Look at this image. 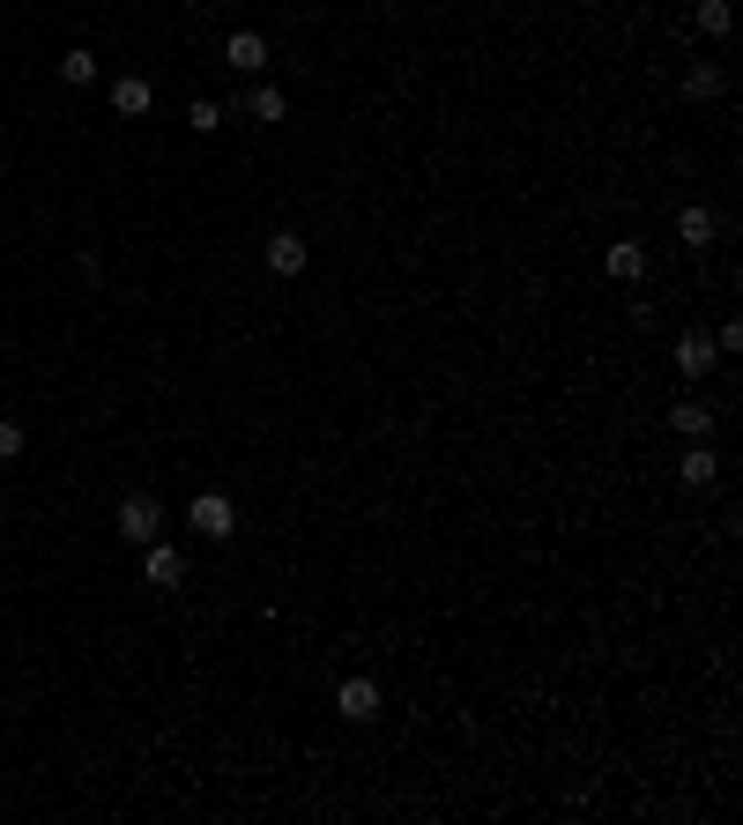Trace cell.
Segmentation results:
<instances>
[{
	"mask_svg": "<svg viewBox=\"0 0 743 825\" xmlns=\"http://www.w3.org/2000/svg\"><path fill=\"white\" fill-rule=\"evenodd\" d=\"M699 30H706V38H729V0H699Z\"/></svg>",
	"mask_w": 743,
	"mask_h": 825,
	"instance_id": "17",
	"label": "cell"
},
{
	"mask_svg": "<svg viewBox=\"0 0 743 825\" xmlns=\"http://www.w3.org/2000/svg\"><path fill=\"white\" fill-rule=\"evenodd\" d=\"M142 573H149V588H186V558H179L172 543H142Z\"/></svg>",
	"mask_w": 743,
	"mask_h": 825,
	"instance_id": "4",
	"label": "cell"
},
{
	"mask_svg": "<svg viewBox=\"0 0 743 825\" xmlns=\"http://www.w3.org/2000/svg\"><path fill=\"white\" fill-rule=\"evenodd\" d=\"M676 476H684V483H692V491H706V483H714V476H721L714 447H706V439H692V454H684V469H676Z\"/></svg>",
	"mask_w": 743,
	"mask_h": 825,
	"instance_id": "13",
	"label": "cell"
},
{
	"mask_svg": "<svg viewBox=\"0 0 743 825\" xmlns=\"http://www.w3.org/2000/svg\"><path fill=\"white\" fill-rule=\"evenodd\" d=\"M714 365H721L714 335H699V327H692V335H676V373L692 379V387H699V379H706V373H714Z\"/></svg>",
	"mask_w": 743,
	"mask_h": 825,
	"instance_id": "5",
	"label": "cell"
},
{
	"mask_svg": "<svg viewBox=\"0 0 743 825\" xmlns=\"http://www.w3.org/2000/svg\"><path fill=\"white\" fill-rule=\"evenodd\" d=\"M261 261H268V275H305V238H297V231H275L268 246H261Z\"/></svg>",
	"mask_w": 743,
	"mask_h": 825,
	"instance_id": "7",
	"label": "cell"
},
{
	"mask_svg": "<svg viewBox=\"0 0 743 825\" xmlns=\"http://www.w3.org/2000/svg\"><path fill=\"white\" fill-rule=\"evenodd\" d=\"M60 82H74V90H82V82H98V52H90V45L60 52Z\"/></svg>",
	"mask_w": 743,
	"mask_h": 825,
	"instance_id": "15",
	"label": "cell"
},
{
	"mask_svg": "<svg viewBox=\"0 0 743 825\" xmlns=\"http://www.w3.org/2000/svg\"><path fill=\"white\" fill-rule=\"evenodd\" d=\"M335 714L343 722H379V684L372 676H343L335 684Z\"/></svg>",
	"mask_w": 743,
	"mask_h": 825,
	"instance_id": "2",
	"label": "cell"
},
{
	"mask_svg": "<svg viewBox=\"0 0 743 825\" xmlns=\"http://www.w3.org/2000/svg\"><path fill=\"white\" fill-rule=\"evenodd\" d=\"M721 82H729V75H721V60H692V68H684V98L706 104V98H721Z\"/></svg>",
	"mask_w": 743,
	"mask_h": 825,
	"instance_id": "11",
	"label": "cell"
},
{
	"mask_svg": "<svg viewBox=\"0 0 743 825\" xmlns=\"http://www.w3.org/2000/svg\"><path fill=\"white\" fill-rule=\"evenodd\" d=\"M16 454H23V425H16V417H0V461H16Z\"/></svg>",
	"mask_w": 743,
	"mask_h": 825,
	"instance_id": "18",
	"label": "cell"
},
{
	"mask_svg": "<svg viewBox=\"0 0 743 825\" xmlns=\"http://www.w3.org/2000/svg\"><path fill=\"white\" fill-rule=\"evenodd\" d=\"M186 521H194V536H208V543H231V536H238V506L223 499V491H201V499L186 506Z\"/></svg>",
	"mask_w": 743,
	"mask_h": 825,
	"instance_id": "1",
	"label": "cell"
},
{
	"mask_svg": "<svg viewBox=\"0 0 743 825\" xmlns=\"http://www.w3.org/2000/svg\"><path fill=\"white\" fill-rule=\"evenodd\" d=\"M246 120H261V126L283 120V90H275V82H253L246 90Z\"/></svg>",
	"mask_w": 743,
	"mask_h": 825,
	"instance_id": "14",
	"label": "cell"
},
{
	"mask_svg": "<svg viewBox=\"0 0 743 825\" xmlns=\"http://www.w3.org/2000/svg\"><path fill=\"white\" fill-rule=\"evenodd\" d=\"M120 536H126V543H156V536H164V506L134 491V499L120 506Z\"/></svg>",
	"mask_w": 743,
	"mask_h": 825,
	"instance_id": "3",
	"label": "cell"
},
{
	"mask_svg": "<svg viewBox=\"0 0 743 825\" xmlns=\"http://www.w3.org/2000/svg\"><path fill=\"white\" fill-rule=\"evenodd\" d=\"M602 268L618 275V283H640V275H647V246H640V238H618V246L602 253Z\"/></svg>",
	"mask_w": 743,
	"mask_h": 825,
	"instance_id": "9",
	"label": "cell"
},
{
	"mask_svg": "<svg viewBox=\"0 0 743 825\" xmlns=\"http://www.w3.org/2000/svg\"><path fill=\"white\" fill-rule=\"evenodd\" d=\"M112 112H120V120H142V112H149V82L120 75V82H112Z\"/></svg>",
	"mask_w": 743,
	"mask_h": 825,
	"instance_id": "12",
	"label": "cell"
},
{
	"mask_svg": "<svg viewBox=\"0 0 743 825\" xmlns=\"http://www.w3.org/2000/svg\"><path fill=\"white\" fill-rule=\"evenodd\" d=\"M186 126H194V134H216V126H223V104H216V98H194V104H186Z\"/></svg>",
	"mask_w": 743,
	"mask_h": 825,
	"instance_id": "16",
	"label": "cell"
},
{
	"mask_svg": "<svg viewBox=\"0 0 743 825\" xmlns=\"http://www.w3.org/2000/svg\"><path fill=\"white\" fill-rule=\"evenodd\" d=\"M676 238H684V246L692 253H706L721 238V224H714V208H684V216H676Z\"/></svg>",
	"mask_w": 743,
	"mask_h": 825,
	"instance_id": "10",
	"label": "cell"
},
{
	"mask_svg": "<svg viewBox=\"0 0 743 825\" xmlns=\"http://www.w3.org/2000/svg\"><path fill=\"white\" fill-rule=\"evenodd\" d=\"M669 425L684 431V439H714V425H721V417H714V409H706L699 395H684L676 409H669Z\"/></svg>",
	"mask_w": 743,
	"mask_h": 825,
	"instance_id": "8",
	"label": "cell"
},
{
	"mask_svg": "<svg viewBox=\"0 0 743 825\" xmlns=\"http://www.w3.org/2000/svg\"><path fill=\"white\" fill-rule=\"evenodd\" d=\"M223 68L261 75V68H268V38H261V30H231V38H223Z\"/></svg>",
	"mask_w": 743,
	"mask_h": 825,
	"instance_id": "6",
	"label": "cell"
}]
</instances>
